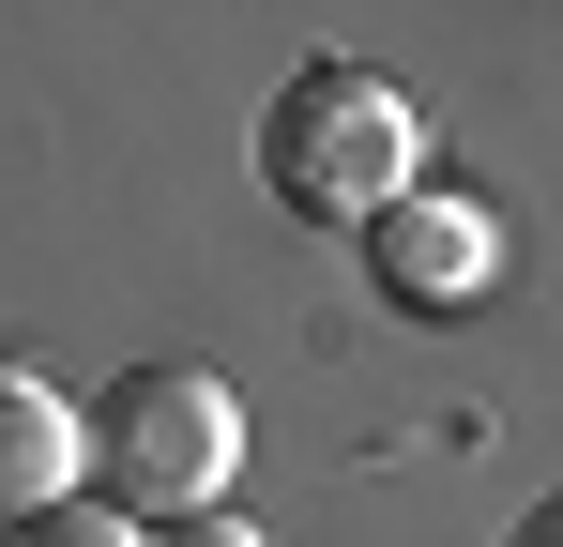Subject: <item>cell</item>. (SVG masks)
I'll return each mask as SVG.
<instances>
[{
    "mask_svg": "<svg viewBox=\"0 0 563 547\" xmlns=\"http://www.w3.org/2000/svg\"><path fill=\"white\" fill-rule=\"evenodd\" d=\"M260 168H275L289 213L380 228V213L427 182V122H411V91L366 77V62H305V77L275 91V122H260Z\"/></svg>",
    "mask_w": 563,
    "mask_h": 547,
    "instance_id": "6da1fadb",
    "label": "cell"
},
{
    "mask_svg": "<svg viewBox=\"0 0 563 547\" xmlns=\"http://www.w3.org/2000/svg\"><path fill=\"white\" fill-rule=\"evenodd\" d=\"M92 471L122 517H213L229 487H244V395L213 380V365H122V395L92 411Z\"/></svg>",
    "mask_w": 563,
    "mask_h": 547,
    "instance_id": "7a4b0ae2",
    "label": "cell"
},
{
    "mask_svg": "<svg viewBox=\"0 0 563 547\" xmlns=\"http://www.w3.org/2000/svg\"><path fill=\"white\" fill-rule=\"evenodd\" d=\"M366 259H380V289H396V304L457 320V304H487V289H503V228H487V198H442V182H411V198L366 228Z\"/></svg>",
    "mask_w": 563,
    "mask_h": 547,
    "instance_id": "3957f363",
    "label": "cell"
},
{
    "mask_svg": "<svg viewBox=\"0 0 563 547\" xmlns=\"http://www.w3.org/2000/svg\"><path fill=\"white\" fill-rule=\"evenodd\" d=\"M77 471H92V411H77L46 365L0 350V533H15V517H62Z\"/></svg>",
    "mask_w": 563,
    "mask_h": 547,
    "instance_id": "277c9868",
    "label": "cell"
},
{
    "mask_svg": "<svg viewBox=\"0 0 563 547\" xmlns=\"http://www.w3.org/2000/svg\"><path fill=\"white\" fill-rule=\"evenodd\" d=\"M0 547H153V533H122V502H62V517H15Z\"/></svg>",
    "mask_w": 563,
    "mask_h": 547,
    "instance_id": "5b68a950",
    "label": "cell"
},
{
    "mask_svg": "<svg viewBox=\"0 0 563 547\" xmlns=\"http://www.w3.org/2000/svg\"><path fill=\"white\" fill-rule=\"evenodd\" d=\"M153 547H260V517H229V502H213V517H168Z\"/></svg>",
    "mask_w": 563,
    "mask_h": 547,
    "instance_id": "8992f818",
    "label": "cell"
},
{
    "mask_svg": "<svg viewBox=\"0 0 563 547\" xmlns=\"http://www.w3.org/2000/svg\"><path fill=\"white\" fill-rule=\"evenodd\" d=\"M503 547H563V502H533V517H518V533H503Z\"/></svg>",
    "mask_w": 563,
    "mask_h": 547,
    "instance_id": "52a82bcc",
    "label": "cell"
}]
</instances>
